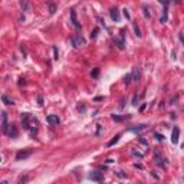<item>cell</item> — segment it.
Returning a JSON list of instances; mask_svg holds the SVG:
<instances>
[{"label":"cell","instance_id":"e0dca14e","mask_svg":"<svg viewBox=\"0 0 184 184\" xmlns=\"http://www.w3.org/2000/svg\"><path fill=\"white\" fill-rule=\"evenodd\" d=\"M20 6H22L23 12H26V10L29 9V3H27V0H20Z\"/></svg>","mask_w":184,"mask_h":184},{"label":"cell","instance_id":"2e32d148","mask_svg":"<svg viewBox=\"0 0 184 184\" xmlns=\"http://www.w3.org/2000/svg\"><path fill=\"white\" fill-rule=\"evenodd\" d=\"M119 138H121V135H119V134H117L115 137H114V138H112V140H111V141H109V142H108V147H112L114 144H117V142H118V140H119Z\"/></svg>","mask_w":184,"mask_h":184},{"label":"cell","instance_id":"7c38bea8","mask_svg":"<svg viewBox=\"0 0 184 184\" xmlns=\"http://www.w3.org/2000/svg\"><path fill=\"white\" fill-rule=\"evenodd\" d=\"M133 78H134L135 82H138V81H140V78H141V70H140V68H138V66L134 68V70H133Z\"/></svg>","mask_w":184,"mask_h":184},{"label":"cell","instance_id":"9c48e42d","mask_svg":"<svg viewBox=\"0 0 184 184\" xmlns=\"http://www.w3.org/2000/svg\"><path fill=\"white\" fill-rule=\"evenodd\" d=\"M70 20H72V23H73V26L76 27V29H79L81 27V25L78 23V20H76V12L75 10H72L70 12Z\"/></svg>","mask_w":184,"mask_h":184},{"label":"cell","instance_id":"4316f807","mask_svg":"<svg viewBox=\"0 0 184 184\" xmlns=\"http://www.w3.org/2000/svg\"><path fill=\"white\" fill-rule=\"evenodd\" d=\"M53 52H55V59H58L59 58V52L56 49V46H53Z\"/></svg>","mask_w":184,"mask_h":184},{"label":"cell","instance_id":"3957f363","mask_svg":"<svg viewBox=\"0 0 184 184\" xmlns=\"http://www.w3.org/2000/svg\"><path fill=\"white\" fill-rule=\"evenodd\" d=\"M70 42H72V45H73L75 48H81V46H84L85 45V39L81 36V35H75V36H72Z\"/></svg>","mask_w":184,"mask_h":184},{"label":"cell","instance_id":"9a60e30c","mask_svg":"<svg viewBox=\"0 0 184 184\" xmlns=\"http://www.w3.org/2000/svg\"><path fill=\"white\" fill-rule=\"evenodd\" d=\"M111 118H112L114 121H124V119H130L131 115H122V117H119V115H115V114H114Z\"/></svg>","mask_w":184,"mask_h":184},{"label":"cell","instance_id":"cb8c5ba5","mask_svg":"<svg viewBox=\"0 0 184 184\" xmlns=\"http://www.w3.org/2000/svg\"><path fill=\"white\" fill-rule=\"evenodd\" d=\"M144 15H145V17H147V19L151 16L150 13H148V7H147V6H144Z\"/></svg>","mask_w":184,"mask_h":184},{"label":"cell","instance_id":"44dd1931","mask_svg":"<svg viewBox=\"0 0 184 184\" xmlns=\"http://www.w3.org/2000/svg\"><path fill=\"white\" fill-rule=\"evenodd\" d=\"M134 30H135V35L138 36V37H141L142 35H141V30H140V27L137 26V25H134Z\"/></svg>","mask_w":184,"mask_h":184},{"label":"cell","instance_id":"7a4b0ae2","mask_svg":"<svg viewBox=\"0 0 184 184\" xmlns=\"http://www.w3.org/2000/svg\"><path fill=\"white\" fill-rule=\"evenodd\" d=\"M32 152L33 150H30V148H26V150H19L16 154V161H22V160H25V158H27V157H30L32 155Z\"/></svg>","mask_w":184,"mask_h":184},{"label":"cell","instance_id":"277c9868","mask_svg":"<svg viewBox=\"0 0 184 184\" xmlns=\"http://www.w3.org/2000/svg\"><path fill=\"white\" fill-rule=\"evenodd\" d=\"M1 131L3 134H9V124H7V114L1 112Z\"/></svg>","mask_w":184,"mask_h":184},{"label":"cell","instance_id":"603a6c76","mask_svg":"<svg viewBox=\"0 0 184 184\" xmlns=\"http://www.w3.org/2000/svg\"><path fill=\"white\" fill-rule=\"evenodd\" d=\"M97 128H98V130H97V133H95V134L101 135V133H102V127H101V124H97Z\"/></svg>","mask_w":184,"mask_h":184},{"label":"cell","instance_id":"8fae6325","mask_svg":"<svg viewBox=\"0 0 184 184\" xmlns=\"http://www.w3.org/2000/svg\"><path fill=\"white\" fill-rule=\"evenodd\" d=\"M1 102H3L4 105H13V99H12L9 95H6V94L1 95Z\"/></svg>","mask_w":184,"mask_h":184},{"label":"cell","instance_id":"83f0119b","mask_svg":"<svg viewBox=\"0 0 184 184\" xmlns=\"http://www.w3.org/2000/svg\"><path fill=\"white\" fill-rule=\"evenodd\" d=\"M124 16L127 17V19H128V20H130V19H131V16H130V13H128V10H127V9H124Z\"/></svg>","mask_w":184,"mask_h":184},{"label":"cell","instance_id":"5bb4252c","mask_svg":"<svg viewBox=\"0 0 184 184\" xmlns=\"http://www.w3.org/2000/svg\"><path fill=\"white\" fill-rule=\"evenodd\" d=\"M142 130H145V125H144V124H141V125H137V127L130 128V131H131V133H140V131H142Z\"/></svg>","mask_w":184,"mask_h":184},{"label":"cell","instance_id":"6da1fadb","mask_svg":"<svg viewBox=\"0 0 184 184\" xmlns=\"http://www.w3.org/2000/svg\"><path fill=\"white\" fill-rule=\"evenodd\" d=\"M22 124H23V127L26 128V130H29L30 131V134L35 135L36 134V131H37V119L33 118L30 114H22Z\"/></svg>","mask_w":184,"mask_h":184},{"label":"cell","instance_id":"f1b7e54d","mask_svg":"<svg viewBox=\"0 0 184 184\" xmlns=\"http://www.w3.org/2000/svg\"><path fill=\"white\" fill-rule=\"evenodd\" d=\"M98 73H99V70H98V69H94V72H92V76H94V78H97V76H98Z\"/></svg>","mask_w":184,"mask_h":184},{"label":"cell","instance_id":"4fadbf2b","mask_svg":"<svg viewBox=\"0 0 184 184\" xmlns=\"http://www.w3.org/2000/svg\"><path fill=\"white\" fill-rule=\"evenodd\" d=\"M9 135H10V138H16L17 137V128L16 125H10V131H9Z\"/></svg>","mask_w":184,"mask_h":184},{"label":"cell","instance_id":"30bf717a","mask_svg":"<svg viewBox=\"0 0 184 184\" xmlns=\"http://www.w3.org/2000/svg\"><path fill=\"white\" fill-rule=\"evenodd\" d=\"M167 17H168V6H164V9H163V16L160 17V23H166V22H167Z\"/></svg>","mask_w":184,"mask_h":184},{"label":"cell","instance_id":"d6986e66","mask_svg":"<svg viewBox=\"0 0 184 184\" xmlns=\"http://www.w3.org/2000/svg\"><path fill=\"white\" fill-rule=\"evenodd\" d=\"M118 45H119V49H124V35H121V37H119V40H118Z\"/></svg>","mask_w":184,"mask_h":184},{"label":"cell","instance_id":"ba28073f","mask_svg":"<svg viewBox=\"0 0 184 184\" xmlns=\"http://www.w3.org/2000/svg\"><path fill=\"white\" fill-rule=\"evenodd\" d=\"M48 122H49L50 125H58V124H59V117L52 114V115H49V117H48Z\"/></svg>","mask_w":184,"mask_h":184},{"label":"cell","instance_id":"5b68a950","mask_svg":"<svg viewBox=\"0 0 184 184\" xmlns=\"http://www.w3.org/2000/svg\"><path fill=\"white\" fill-rule=\"evenodd\" d=\"M88 178L92 180V181H102L104 180V174L99 173V171H91L88 174Z\"/></svg>","mask_w":184,"mask_h":184},{"label":"cell","instance_id":"d4e9b609","mask_svg":"<svg viewBox=\"0 0 184 184\" xmlns=\"http://www.w3.org/2000/svg\"><path fill=\"white\" fill-rule=\"evenodd\" d=\"M155 140H157V141H164V137L160 134H155Z\"/></svg>","mask_w":184,"mask_h":184},{"label":"cell","instance_id":"484cf974","mask_svg":"<svg viewBox=\"0 0 184 184\" xmlns=\"http://www.w3.org/2000/svg\"><path fill=\"white\" fill-rule=\"evenodd\" d=\"M133 154H134L135 157H140V158H142V154H141V152H138V151L133 150Z\"/></svg>","mask_w":184,"mask_h":184},{"label":"cell","instance_id":"ffe728a7","mask_svg":"<svg viewBox=\"0 0 184 184\" xmlns=\"http://www.w3.org/2000/svg\"><path fill=\"white\" fill-rule=\"evenodd\" d=\"M131 78H133V73H128V75H125V78H124V82L128 85L131 82Z\"/></svg>","mask_w":184,"mask_h":184},{"label":"cell","instance_id":"7402d4cb","mask_svg":"<svg viewBox=\"0 0 184 184\" xmlns=\"http://www.w3.org/2000/svg\"><path fill=\"white\" fill-rule=\"evenodd\" d=\"M98 32H99V29H95V30L91 33V39H95V37H97V35H98Z\"/></svg>","mask_w":184,"mask_h":184},{"label":"cell","instance_id":"8992f818","mask_svg":"<svg viewBox=\"0 0 184 184\" xmlns=\"http://www.w3.org/2000/svg\"><path fill=\"white\" fill-rule=\"evenodd\" d=\"M178 138H180V128H178V127H174V128H173V133H171V142H173V144H177V142H178Z\"/></svg>","mask_w":184,"mask_h":184},{"label":"cell","instance_id":"f546056e","mask_svg":"<svg viewBox=\"0 0 184 184\" xmlns=\"http://www.w3.org/2000/svg\"><path fill=\"white\" fill-rule=\"evenodd\" d=\"M180 40H181V42H183V43H184V37H183V33L180 35Z\"/></svg>","mask_w":184,"mask_h":184},{"label":"cell","instance_id":"52a82bcc","mask_svg":"<svg viewBox=\"0 0 184 184\" xmlns=\"http://www.w3.org/2000/svg\"><path fill=\"white\" fill-rule=\"evenodd\" d=\"M109 15H111V19H112L114 22H119V19H121V16H119V12H118V9H117V7L111 9Z\"/></svg>","mask_w":184,"mask_h":184},{"label":"cell","instance_id":"ac0fdd59","mask_svg":"<svg viewBox=\"0 0 184 184\" xmlns=\"http://www.w3.org/2000/svg\"><path fill=\"white\" fill-rule=\"evenodd\" d=\"M48 6H49V13H50V15H53V13H55V10H56V6H55L52 1L48 3Z\"/></svg>","mask_w":184,"mask_h":184}]
</instances>
